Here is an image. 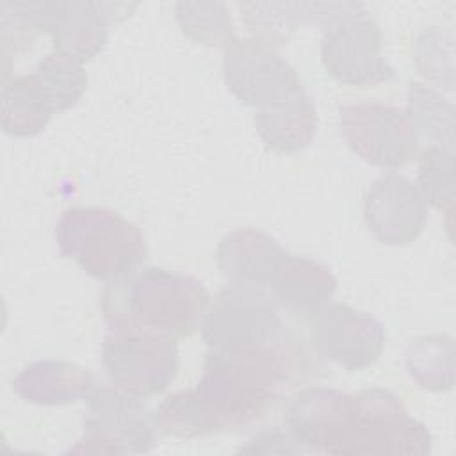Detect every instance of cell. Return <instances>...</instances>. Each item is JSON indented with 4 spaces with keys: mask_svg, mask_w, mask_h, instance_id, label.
Masks as SVG:
<instances>
[{
    "mask_svg": "<svg viewBox=\"0 0 456 456\" xmlns=\"http://www.w3.org/2000/svg\"><path fill=\"white\" fill-rule=\"evenodd\" d=\"M310 346L317 356L356 372L379 360L385 328L372 314L346 303H330L312 319Z\"/></svg>",
    "mask_w": 456,
    "mask_h": 456,
    "instance_id": "12",
    "label": "cell"
},
{
    "mask_svg": "<svg viewBox=\"0 0 456 456\" xmlns=\"http://www.w3.org/2000/svg\"><path fill=\"white\" fill-rule=\"evenodd\" d=\"M244 454H299L301 447L287 433V429L269 428L256 431L244 447L239 449Z\"/></svg>",
    "mask_w": 456,
    "mask_h": 456,
    "instance_id": "28",
    "label": "cell"
},
{
    "mask_svg": "<svg viewBox=\"0 0 456 456\" xmlns=\"http://www.w3.org/2000/svg\"><path fill=\"white\" fill-rule=\"evenodd\" d=\"M383 34L365 4L351 9L322 30L321 61L340 84L374 87L394 78V68L383 57Z\"/></svg>",
    "mask_w": 456,
    "mask_h": 456,
    "instance_id": "6",
    "label": "cell"
},
{
    "mask_svg": "<svg viewBox=\"0 0 456 456\" xmlns=\"http://www.w3.org/2000/svg\"><path fill=\"white\" fill-rule=\"evenodd\" d=\"M86 403L82 436L68 452L144 454L157 447V417L141 399L114 385H96Z\"/></svg>",
    "mask_w": 456,
    "mask_h": 456,
    "instance_id": "4",
    "label": "cell"
},
{
    "mask_svg": "<svg viewBox=\"0 0 456 456\" xmlns=\"http://www.w3.org/2000/svg\"><path fill=\"white\" fill-rule=\"evenodd\" d=\"M289 251L256 228L228 232L217 246L216 262L230 285L267 292Z\"/></svg>",
    "mask_w": 456,
    "mask_h": 456,
    "instance_id": "14",
    "label": "cell"
},
{
    "mask_svg": "<svg viewBox=\"0 0 456 456\" xmlns=\"http://www.w3.org/2000/svg\"><path fill=\"white\" fill-rule=\"evenodd\" d=\"M310 347L294 328H287L269 342L210 349L194 388L216 415L221 433L251 426L283 388L308 381L317 369Z\"/></svg>",
    "mask_w": 456,
    "mask_h": 456,
    "instance_id": "1",
    "label": "cell"
},
{
    "mask_svg": "<svg viewBox=\"0 0 456 456\" xmlns=\"http://www.w3.org/2000/svg\"><path fill=\"white\" fill-rule=\"evenodd\" d=\"M55 240L64 258L105 283L135 271L148 256L141 228L103 207L66 208L57 221Z\"/></svg>",
    "mask_w": 456,
    "mask_h": 456,
    "instance_id": "3",
    "label": "cell"
},
{
    "mask_svg": "<svg viewBox=\"0 0 456 456\" xmlns=\"http://www.w3.org/2000/svg\"><path fill=\"white\" fill-rule=\"evenodd\" d=\"M223 75L230 93L260 109L303 87L296 69L269 45L233 36L223 45Z\"/></svg>",
    "mask_w": 456,
    "mask_h": 456,
    "instance_id": "11",
    "label": "cell"
},
{
    "mask_svg": "<svg viewBox=\"0 0 456 456\" xmlns=\"http://www.w3.org/2000/svg\"><path fill=\"white\" fill-rule=\"evenodd\" d=\"M102 363L110 385L137 399L160 395L180 367L176 338L144 330H109Z\"/></svg>",
    "mask_w": 456,
    "mask_h": 456,
    "instance_id": "5",
    "label": "cell"
},
{
    "mask_svg": "<svg viewBox=\"0 0 456 456\" xmlns=\"http://www.w3.org/2000/svg\"><path fill=\"white\" fill-rule=\"evenodd\" d=\"M428 212L429 205L417 183L395 171L376 178L363 201L370 233L387 246L411 244L424 230Z\"/></svg>",
    "mask_w": 456,
    "mask_h": 456,
    "instance_id": "13",
    "label": "cell"
},
{
    "mask_svg": "<svg viewBox=\"0 0 456 456\" xmlns=\"http://www.w3.org/2000/svg\"><path fill=\"white\" fill-rule=\"evenodd\" d=\"M417 180L428 205L436 210L451 208L454 203V151L440 146H428L419 153Z\"/></svg>",
    "mask_w": 456,
    "mask_h": 456,
    "instance_id": "26",
    "label": "cell"
},
{
    "mask_svg": "<svg viewBox=\"0 0 456 456\" xmlns=\"http://www.w3.org/2000/svg\"><path fill=\"white\" fill-rule=\"evenodd\" d=\"M175 18L182 32L198 45L223 46L235 36V25L223 2H178Z\"/></svg>",
    "mask_w": 456,
    "mask_h": 456,
    "instance_id": "24",
    "label": "cell"
},
{
    "mask_svg": "<svg viewBox=\"0 0 456 456\" xmlns=\"http://www.w3.org/2000/svg\"><path fill=\"white\" fill-rule=\"evenodd\" d=\"M408 376L426 392H445L454 385V340L449 335L413 338L404 353Z\"/></svg>",
    "mask_w": 456,
    "mask_h": 456,
    "instance_id": "20",
    "label": "cell"
},
{
    "mask_svg": "<svg viewBox=\"0 0 456 456\" xmlns=\"http://www.w3.org/2000/svg\"><path fill=\"white\" fill-rule=\"evenodd\" d=\"M237 7L255 39L273 48L287 43L303 25L299 2H239Z\"/></svg>",
    "mask_w": 456,
    "mask_h": 456,
    "instance_id": "23",
    "label": "cell"
},
{
    "mask_svg": "<svg viewBox=\"0 0 456 456\" xmlns=\"http://www.w3.org/2000/svg\"><path fill=\"white\" fill-rule=\"evenodd\" d=\"M285 429L303 452L353 456L354 399L330 387L301 388L287 404Z\"/></svg>",
    "mask_w": 456,
    "mask_h": 456,
    "instance_id": "8",
    "label": "cell"
},
{
    "mask_svg": "<svg viewBox=\"0 0 456 456\" xmlns=\"http://www.w3.org/2000/svg\"><path fill=\"white\" fill-rule=\"evenodd\" d=\"M354 399V451L362 454H408L431 452L429 429L413 419L401 397L387 388H365L353 394Z\"/></svg>",
    "mask_w": 456,
    "mask_h": 456,
    "instance_id": "9",
    "label": "cell"
},
{
    "mask_svg": "<svg viewBox=\"0 0 456 456\" xmlns=\"http://www.w3.org/2000/svg\"><path fill=\"white\" fill-rule=\"evenodd\" d=\"M340 132L351 151L363 162L394 171L420 153V141L404 109L383 102L340 107Z\"/></svg>",
    "mask_w": 456,
    "mask_h": 456,
    "instance_id": "7",
    "label": "cell"
},
{
    "mask_svg": "<svg viewBox=\"0 0 456 456\" xmlns=\"http://www.w3.org/2000/svg\"><path fill=\"white\" fill-rule=\"evenodd\" d=\"M53 114V102L34 71L4 80L2 128L7 135L34 137L46 128Z\"/></svg>",
    "mask_w": 456,
    "mask_h": 456,
    "instance_id": "19",
    "label": "cell"
},
{
    "mask_svg": "<svg viewBox=\"0 0 456 456\" xmlns=\"http://www.w3.org/2000/svg\"><path fill=\"white\" fill-rule=\"evenodd\" d=\"M335 290L337 278L328 265L308 256L289 253L267 294L280 310L312 321L330 305Z\"/></svg>",
    "mask_w": 456,
    "mask_h": 456,
    "instance_id": "16",
    "label": "cell"
},
{
    "mask_svg": "<svg viewBox=\"0 0 456 456\" xmlns=\"http://www.w3.org/2000/svg\"><path fill=\"white\" fill-rule=\"evenodd\" d=\"M287 328L267 292L228 285L210 299L201 335L210 349H219L269 342Z\"/></svg>",
    "mask_w": 456,
    "mask_h": 456,
    "instance_id": "10",
    "label": "cell"
},
{
    "mask_svg": "<svg viewBox=\"0 0 456 456\" xmlns=\"http://www.w3.org/2000/svg\"><path fill=\"white\" fill-rule=\"evenodd\" d=\"M419 141L429 146L452 150L454 146V105L431 86L411 82L404 109Z\"/></svg>",
    "mask_w": 456,
    "mask_h": 456,
    "instance_id": "21",
    "label": "cell"
},
{
    "mask_svg": "<svg viewBox=\"0 0 456 456\" xmlns=\"http://www.w3.org/2000/svg\"><path fill=\"white\" fill-rule=\"evenodd\" d=\"M137 4L62 2L59 21L52 32L53 50L82 64L94 59L109 41V25L130 16Z\"/></svg>",
    "mask_w": 456,
    "mask_h": 456,
    "instance_id": "15",
    "label": "cell"
},
{
    "mask_svg": "<svg viewBox=\"0 0 456 456\" xmlns=\"http://www.w3.org/2000/svg\"><path fill=\"white\" fill-rule=\"evenodd\" d=\"M34 73L48 91L55 112L75 107L87 89V73L84 64L55 50L37 62Z\"/></svg>",
    "mask_w": 456,
    "mask_h": 456,
    "instance_id": "25",
    "label": "cell"
},
{
    "mask_svg": "<svg viewBox=\"0 0 456 456\" xmlns=\"http://www.w3.org/2000/svg\"><path fill=\"white\" fill-rule=\"evenodd\" d=\"M210 299L191 274L141 265L109 281L100 303L109 330H144L178 340L201 330Z\"/></svg>",
    "mask_w": 456,
    "mask_h": 456,
    "instance_id": "2",
    "label": "cell"
},
{
    "mask_svg": "<svg viewBox=\"0 0 456 456\" xmlns=\"http://www.w3.org/2000/svg\"><path fill=\"white\" fill-rule=\"evenodd\" d=\"M96 387L94 376L82 365L43 358L25 365L12 379V390L36 406H66L86 401Z\"/></svg>",
    "mask_w": 456,
    "mask_h": 456,
    "instance_id": "17",
    "label": "cell"
},
{
    "mask_svg": "<svg viewBox=\"0 0 456 456\" xmlns=\"http://www.w3.org/2000/svg\"><path fill=\"white\" fill-rule=\"evenodd\" d=\"M157 424L162 435L175 438H196L221 433L219 422L196 388L178 390L159 404Z\"/></svg>",
    "mask_w": 456,
    "mask_h": 456,
    "instance_id": "22",
    "label": "cell"
},
{
    "mask_svg": "<svg viewBox=\"0 0 456 456\" xmlns=\"http://www.w3.org/2000/svg\"><path fill=\"white\" fill-rule=\"evenodd\" d=\"M454 37L445 27L426 28L415 43V66L435 86L454 87Z\"/></svg>",
    "mask_w": 456,
    "mask_h": 456,
    "instance_id": "27",
    "label": "cell"
},
{
    "mask_svg": "<svg viewBox=\"0 0 456 456\" xmlns=\"http://www.w3.org/2000/svg\"><path fill=\"white\" fill-rule=\"evenodd\" d=\"M317 107L305 87L256 109L255 128L262 142L278 153L305 150L317 134Z\"/></svg>",
    "mask_w": 456,
    "mask_h": 456,
    "instance_id": "18",
    "label": "cell"
}]
</instances>
